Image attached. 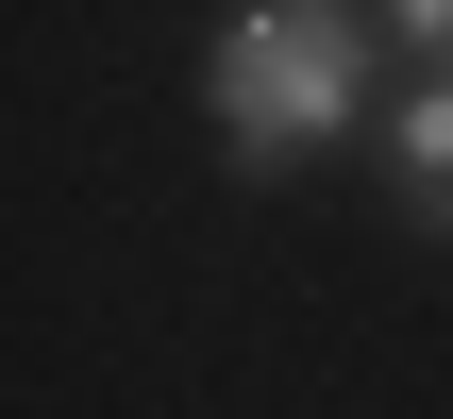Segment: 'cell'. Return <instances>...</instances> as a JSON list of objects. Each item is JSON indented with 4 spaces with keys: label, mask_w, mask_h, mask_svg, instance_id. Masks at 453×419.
<instances>
[{
    "label": "cell",
    "mask_w": 453,
    "mask_h": 419,
    "mask_svg": "<svg viewBox=\"0 0 453 419\" xmlns=\"http://www.w3.org/2000/svg\"><path fill=\"white\" fill-rule=\"evenodd\" d=\"M370 17H387V50H403V67H453V0H370Z\"/></svg>",
    "instance_id": "3957f363"
},
{
    "label": "cell",
    "mask_w": 453,
    "mask_h": 419,
    "mask_svg": "<svg viewBox=\"0 0 453 419\" xmlns=\"http://www.w3.org/2000/svg\"><path fill=\"white\" fill-rule=\"evenodd\" d=\"M370 168H387V202H403V218L453 252V67H403V84H387V118H370Z\"/></svg>",
    "instance_id": "7a4b0ae2"
},
{
    "label": "cell",
    "mask_w": 453,
    "mask_h": 419,
    "mask_svg": "<svg viewBox=\"0 0 453 419\" xmlns=\"http://www.w3.org/2000/svg\"><path fill=\"white\" fill-rule=\"evenodd\" d=\"M370 50H387L370 0H235V17L202 34L219 168H235V185H286L303 151H336V134L370 118Z\"/></svg>",
    "instance_id": "6da1fadb"
}]
</instances>
